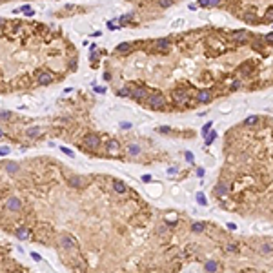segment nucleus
<instances>
[{"instance_id": "1", "label": "nucleus", "mask_w": 273, "mask_h": 273, "mask_svg": "<svg viewBox=\"0 0 273 273\" xmlns=\"http://www.w3.org/2000/svg\"><path fill=\"white\" fill-rule=\"evenodd\" d=\"M146 102H148V106L149 108H153V109H162L164 106H166V98H164V95L162 93H151L149 97L146 98Z\"/></svg>"}, {"instance_id": "2", "label": "nucleus", "mask_w": 273, "mask_h": 273, "mask_svg": "<svg viewBox=\"0 0 273 273\" xmlns=\"http://www.w3.org/2000/svg\"><path fill=\"white\" fill-rule=\"evenodd\" d=\"M84 146L89 148V149H98L100 146V136L98 135H88L84 136Z\"/></svg>"}, {"instance_id": "3", "label": "nucleus", "mask_w": 273, "mask_h": 273, "mask_svg": "<svg viewBox=\"0 0 273 273\" xmlns=\"http://www.w3.org/2000/svg\"><path fill=\"white\" fill-rule=\"evenodd\" d=\"M171 97H173V100H175V104H178V106L188 104V93H186V91H182V89L173 91V93H171Z\"/></svg>"}, {"instance_id": "4", "label": "nucleus", "mask_w": 273, "mask_h": 273, "mask_svg": "<svg viewBox=\"0 0 273 273\" xmlns=\"http://www.w3.org/2000/svg\"><path fill=\"white\" fill-rule=\"evenodd\" d=\"M131 97L135 98V100H138V102H142L144 98L148 97V91H146V88H142V86H136V88H133V89H131Z\"/></svg>"}, {"instance_id": "5", "label": "nucleus", "mask_w": 273, "mask_h": 273, "mask_svg": "<svg viewBox=\"0 0 273 273\" xmlns=\"http://www.w3.org/2000/svg\"><path fill=\"white\" fill-rule=\"evenodd\" d=\"M6 208L11 210V211H18L20 208H22V200H20L18 197H11V198L6 202Z\"/></svg>"}, {"instance_id": "6", "label": "nucleus", "mask_w": 273, "mask_h": 273, "mask_svg": "<svg viewBox=\"0 0 273 273\" xmlns=\"http://www.w3.org/2000/svg\"><path fill=\"white\" fill-rule=\"evenodd\" d=\"M248 35H250L248 31H242V29H240V31H233V33H231V39H233L237 44H244V42H248Z\"/></svg>"}, {"instance_id": "7", "label": "nucleus", "mask_w": 273, "mask_h": 273, "mask_svg": "<svg viewBox=\"0 0 273 273\" xmlns=\"http://www.w3.org/2000/svg\"><path fill=\"white\" fill-rule=\"evenodd\" d=\"M53 75L49 73V71H44V73H39V78H37V82H39L40 86H47V84H51L53 82Z\"/></svg>"}, {"instance_id": "8", "label": "nucleus", "mask_w": 273, "mask_h": 273, "mask_svg": "<svg viewBox=\"0 0 273 273\" xmlns=\"http://www.w3.org/2000/svg\"><path fill=\"white\" fill-rule=\"evenodd\" d=\"M59 242H60V246L64 248V250H69V248H75V240L69 237V235H62L59 238Z\"/></svg>"}, {"instance_id": "9", "label": "nucleus", "mask_w": 273, "mask_h": 273, "mask_svg": "<svg viewBox=\"0 0 273 273\" xmlns=\"http://www.w3.org/2000/svg\"><path fill=\"white\" fill-rule=\"evenodd\" d=\"M213 193H215L217 197H226L228 193H230V188H228L224 182H218V184L213 188Z\"/></svg>"}, {"instance_id": "10", "label": "nucleus", "mask_w": 273, "mask_h": 273, "mask_svg": "<svg viewBox=\"0 0 273 273\" xmlns=\"http://www.w3.org/2000/svg\"><path fill=\"white\" fill-rule=\"evenodd\" d=\"M153 46H155V49L162 51V53H166V51L169 49V46H171V44H169V40H168V39H158Z\"/></svg>"}, {"instance_id": "11", "label": "nucleus", "mask_w": 273, "mask_h": 273, "mask_svg": "<svg viewBox=\"0 0 273 273\" xmlns=\"http://www.w3.org/2000/svg\"><path fill=\"white\" fill-rule=\"evenodd\" d=\"M197 100H198L200 104H208V102L211 100V93H210V91H200V93L197 95Z\"/></svg>"}, {"instance_id": "12", "label": "nucleus", "mask_w": 273, "mask_h": 273, "mask_svg": "<svg viewBox=\"0 0 273 273\" xmlns=\"http://www.w3.org/2000/svg\"><path fill=\"white\" fill-rule=\"evenodd\" d=\"M238 71H240L244 77H250V75H251V71H253V64H251V62H246L244 66H240V69H238Z\"/></svg>"}, {"instance_id": "13", "label": "nucleus", "mask_w": 273, "mask_h": 273, "mask_svg": "<svg viewBox=\"0 0 273 273\" xmlns=\"http://www.w3.org/2000/svg\"><path fill=\"white\" fill-rule=\"evenodd\" d=\"M86 178H82V177H71L69 178V186H73V188H82L86 182H84Z\"/></svg>"}, {"instance_id": "14", "label": "nucleus", "mask_w": 273, "mask_h": 273, "mask_svg": "<svg viewBox=\"0 0 273 273\" xmlns=\"http://www.w3.org/2000/svg\"><path fill=\"white\" fill-rule=\"evenodd\" d=\"M106 148H108V151H109V153H118V149H120V146H118L117 140H108Z\"/></svg>"}, {"instance_id": "15", "label": "nucleus", "mask_w": 273, "mask_h": 273, "mask_svg": "<svg viewBox=\"0 0 273 273\" xmlns=\"http://www.w3.org/2000/svg\"><path fill=\"white\" fill-rule=\"evenodd\" d=\"M140 151H142V148H140L138 144H128V153L131 157H136Z\"/></svg>"}, {"instance_id": "16", "label": "nucleus", "mask_w": 273, "mask_h": 273, "mask_svg": "<svg viewBox=\"0 0 273 273\" xmlns=\"http://www.w3.org/2000/svg\"><path fill=\"white\" fill-rule=\"evenodd\" d=\"M113 189H115L117 193H126V184H124L122 180H115V182H113Z\"/></svg>"}, {"instance_id": "17", "label": "nucleus", "mask_w": 273, "mask_h": 273, "mask_svg": "<svg viewBox=\"0 0 273 273\" xmlns=\"http://www.w3.org/2000/svg\"><path fill=\"white\" fill-rule=\"evenodd\" d=\"M40 135V128H29V129H26V136H29V138H35V136Z\"/></svg>"}, {"instance_id": "18", "label": "nucleus", "mask_w": 273, "mask_h": 273, "mask_svg": "<svg viewBox=\"0 0 273 273\" xmlns=\"http://www.w3.org/2000/svg\"><path fill=\"white\" fill-rule=\"evenodd\" d=\"M217 266H218V264H217L215 260H208V262H206V271L208 273H215L217 271Z\"/></svg>"}, {"instance_id": "19", "label": "nucleus", "mask_w": 273, "mask_h": 273, "mask_svg": "<svg viewBox=\"0 0 273 273\" xmlns=\"http://www.w3.org/2000/svg\"><path fill=\"white\" fill-rule=\"evenodd\" d=\"M259 251L264 253V255H268V253H271L273 251V246L271 244H260V246H259Z\"/></svg>"}, {"instance_id": "20", "label": "nucleus", "mask_w": 273, "mask_h": 273, "mask_svg": "<svg viewBox=\"0 0 273 273\" xmlns=\"http://www.w3.org/2000/svg\"><path fill=\"white\" fill-rule=\"evenodd\" d=\"M17 237H18L20 240H26V238L29 237V231H27L26 228H20V230H17Z\"/></svg>"}, {"instance_id": "21", "label": "nucleus", "mask_w": 273, "mask_h": 273, "mask_svg": "<svg viewBox=\"0 0 273 273\" xmlns=\"http://www.w3.org/2000/svg\"><path fill=\"white\" fill-rule=\"evenodd\" d=\"M244 20H246L248 24H257V22H259V18L255 17L253 13H244Z\"/></svg>"}, {"instance_id": "22", "label": "nucleus", "mask_w": 273, "mask_h": 273, "mask_svg": "<svg viewBox=\"0 0 273 273\" xmlns=\"http://www.w3.org/2000/svg\"><path fill=\"white\" fill-rule=\"evenodd\" d=\"M129 49H131V44H128V42H124V44H120V46H118V47H117V51H118V53H128Z\"/></svg>"}, {"instance_id": "23", "label": "nucleus", "mask_w": 273, "mask_h": 273, "mask_svg": "<svg viewBox=\"0 0 273 273\" xmlns=\"http://www.w3.org/2000/svg\"><path fill=\"white\" fill-rule=\"evenodd\" d=\"M6 169H7V173H17L18 171V166L15 162H9V164H6Z\"/></svg>"}, {"instance_id": "24", "label": "nucleus", "mask_w": 273, "mask_h": 273, "mask_svg": "<svg viewBox=\"0 0 273 273\" xmlns=\"http://www.w3.org/2000/svg\"><path fill=\"white\" fill-rule=\"evenodd\" d=\"M118 95H120V97H131V88H122V89L118 91Z\"/></svg>"}, {"instance_id": "25", "label": "nucleus", "mask_w": 273, "mask_h": 273, "mask_svg": "<svg viewBox=\"0 0 273 273\" xmlns=\"http://www.w3.org/2000/svg\"><path fill=\"white\" fill-rule=\"evenodd\" d=\"M157 4L160 7H169V6H173V0H157Z\"/></svg>"}, {"instance_id": "26", "label": "nucleus", "mask_w": 273, "mask_h": 273, "mask_svg": "<svg viewBox=\"0 0 273 273\" xmlns=\"http://www.w3.org/2000/svg\"><path fill=\"white\" fill-rule=\"evenodd\" d=\"M264 20H266V22H273V7H270V9L266 11V15H264Z\"/></svg>"}, {"instance_id": "27", "label": "nucleus", "mask_w": 273, "mask_h": 273, "mask_svg": "<svg viewBox=\"0 0 273 273\" xmlns=\"http://www.w3.org/2000/svg\"><path fill=\"white\" fill-rule=\"evenodd\" d=\"M215 136H217V131H211V133H208V136H206V144L210 146L211 142L215 140Z\"/></svg>"}, {"instance_id": "28", "label": "nucleus", "mask_w": 273, "mask_h": 273, "mask_svg": "<svg viewBox=\"0 0 273 273\" xmlns=\"http://www.w3.org/2000/svg\"><path fill=\"white\" fill-rule=\"evenodd\" d=\"M197 202H198V204H202V206H206V204H208L206 197L202 195V193H198V195H197Z\"/></svg>"}, {"instance_id": "29", "label": "nucleus", "mask_w": 273, "mask_h": 273, "mask_svg": "<svg viewBox=\"0 0 273 273\" xmlns=\"http://www.w3.org/2000/svg\"><path fill=\"white\" fill-rule=\"evenodd\" d=\"M226 251L228 253H235L237 251V244H233V242L231 244H226Z\"/></svg>"}, {"instance_id": "30", "label": "nucleus", "mask_w": 273, "mask_h": 273, "mask_svg": "<svg viewBox=\"0 0 273 273\" xmlns=\"http://www.w3.org/2000/svg\"><path fill=\"white\" fill-rule=\"evenodd\" d=\"M202 230H204V224H202V222H197V224H193V231H195V233L202 231Z\"/></svg>"}, {"instance_id": "31", "label": "nucleus", "mask_w": 273, "mask_h": 273, "mask_svg": "<svg viewBox=\"0 0 273 273\" xmlns=\"http://www.w3.org/2000/svg\"><path fill=\"white\" fill-rule=\"evenodd\" d=\"M257 120H259V117H248L246 120H244V122H246L248 126H253V124L257 122Z\"/></svg>"}, {"instance_id": "32", "label": "nucleus", "mask_w": 273, "mask_h": 273, "mask_svg": "<svg viewBox=\"0 0 273 273\" xmlns=\"http://www.w3.org/2000/svg\"><path fill=\"white\" fill-rule=\"evenodd\" d=\"M7 118H11V113H7V111H0V120H7Z\"/></svg>"}, {"instance_id": "33", "label": "nucleus", "mask_w": 273, "mask_h": 273, "mask_svg": "<svg viewBox=\"0 0 273 273\" xmlns=\"http://www.w3.org/2000/svg\"><path fill=\"white\" fill-rule=\"evenodd\" d=\"M7 153H9V148H6V146H2V148H0V157H6V155H7Z\"/></svg>"}, {"instance_id": "34", "label": "nucleus", "mask_w": 273, "mask_h": 273, "mask_svg": "<svg viewBox=\"0 0 273 273\" xmlns=\"http://www.w3.org/2000/svg\"><path fill=\"white\" fill-rule=\"evenodd\" d=\"M264 40H266L268 44H273V33H268V35L264 37Z\"/></svg>"}, {"instance_id": "35", "label": "nucleus", "mask_w": 273, "mask_h": 273, "mask_svg": "<svg viewBox=\"0 0 273 273\" xmlns=\"http://www.w3.org/2000/svg\"><path fill=\"white\" fill-rule=\"evenodd\" d=\"M210 128H211V122H208V124H206V126H204V128H202V133H204V135H206V133H208V131H210Z\"/></svg>"}, {"instance_id": "36", "label": "nucleus", "mask_w": 273, "mask_h": 273, "mask_svg": "<svg viewBox=\"0 0 273 273\" xmlns=\"http://www.w3.org/2000/svg\"><path fill=\"white\" fill-rule=\"evenodd\" d=\"M198 6H200V7H210V6H208V0H198Z\"/></svg>"}, {"instance_id": "37", "label": "nucleus", "mask_w": 273, "mask_h": 273, "mask_svg": "<svg viewBox=\"0 0 273 273\" xmlns=\"http://www.w3.org/2000/svg\"><path fill=\"white\" fill-rule=\"evenodd\" d=\"M62 151L66 153V155H69V157H73V151L69 149V148H62Z\"/></svg>"}, {"instance_id": "38", "label": "nucleus", "mask_w": 273, "mask_h": 273, "mask_svg": "<svg viewBox=\"0 0 273 273\" xmlns=\"http://www.w3.org/2000/svg\"><path fill=\"white\" fill-rule=\"evenodd\" d=\"M218 2H220V0H208V6H210V7H211V6H217V4H218Z\"/></svg>"}, {"instance_id": "39", "label": "nucleus", "mask_w": 273, "mask_h": 273, "mask_svg": "<svg viewBox=\"0 0 273 273\" xmlns=\"http://www.w3.org/2000/svg\"><path fill=\"white\" fill-rule=\"evenodd\" d=\"M186 158H188V162H193V155L189 151H186Z\"/></svg>"}, {"instance_id": "40", "label": "nucleus", "mask_w": 273, "mask_h": 273, "mask_svg": "<svg viewBox=\"0 0 273 273\" xmlns=\"http://www.w3.org/2000/svg\"><path fill=\"white\" fill-rule=\"evenodd\" d=\"M120 126H122V128H124V129H129V128H131V124H129V122H122V124H120Z\"/></svg>"}, {"instance_id": "41", "label": "nucleus", "mask_w": 273, "mask_h": 273, "mask_svg": "<svg viewBox=\"0 0 273 273\" xmlns=\"http://www.w3.org/2000/svg\"><path fill=\"white\" fill-rule=\"evenodd\" d=\"M238 86H240V82H238V80H235L233 84H231V89H237Z\"/></svg>"}, {"instance_id": "42", "label": "nucleus", "mask_w": 273, "mask_h": 273, "mask_svg": "<svg viewBox=\"0 0 273 273\" xmlns=\"http://www.w3.org/2000/svg\"><path fill=\"white\" fill-rule=\"evenodd\" d=\"M31 257H33V260H37V262L40 260V255L39 253H31Z\"/></svg>"}, {"instance_id": "43", "label": "nucleus", "mask_w": 273, "mask_h": 273, "mask_svg": "<svg viewBox=\"0 0 273 273\" xmlns=\"http://www.w3.org/2000/svg\"><path fill=\"white\" fill-rule=\"evenodd\" d=\"M142 180H144V182H149V180H151V177H149V175H144V177H142Z\"/></svg>"}, {"instance_id": "44", "label": "nucleus", "mask_w": 273, "mask_h": 273, "mask_svg": "<svg viewBox=\"0 0 273 273\" xmlns=\"http://www.w3.org/2000/svg\"><path fill=\"white\" fill-rule=\"evenodd\" d=\"M158 131H160V133H168V131H169V128H160Z\"/></svg>"}, {"instance_id": "45", "label": "nucleus", "mask_w": 273, "mask_h": 273, "mask_svg": "<svg viewBox=\"0 0 273 273\" xmlns=\"http://www.w3.org/2000/svg\"><path fill=\"white\" fill-rule=\"evenodd\" d=\"M168 173H169V175H173V173H177V169H175V168H169V169H168Z\"/></svg>"}, {"instance_id": "46", "label": "nucleus", "mask_w": 273, "mask_h": 273, "mask_svg": "<svg viewBox=\"0 0 273 273\" xmlns=\"http://www.w3.org/2000/svg\"><path fill=\"white\" fill-rule=\"evenodd\" d=\"M197 175L202 177V175H204V169H200V168H198V169H197Z\"/></svg>"}, {"instance_id": "47", "label": "nucleus", "mask_w": 273, "mask_h": 273, "mask_svg": "<svg viewBox=\"0 0 273 273\" xmlns=\"http://www.w3.org/2000/svg\"><path fill=\"white\" fill-rule=\"evenodd\" d=\"M4 24H6V20H4V18H0V26H4Z\"/></svg>"}, {"instance_id": "48", "label": "nucleus", "mask_w": 273, "mask_h": 273, "mask_svg": "<svg viewBox=\"0 0 273 273\" xmlns=\"http://www.w3.org/2000/svg\"><path fill=\"white\" fill-rule=\"evenodd\" d=\"M2 135H4V131H2V129H0V138H2Z\"/></svg>"}]
</instances>
